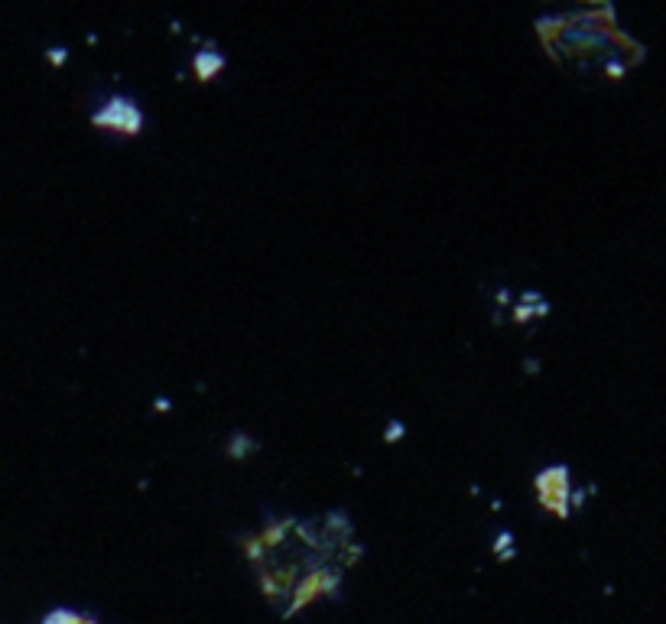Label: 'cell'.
<instances>
[{"label":"cell","mask_w":666,"mask_h":624,"mask_svg":"<svg viewBox=\"0 0 666 624\" xmlns=\"http://www.w3.org/2000/svg\"><path fill=\"white\" fill-rule=\"evenodd\" d=\"M84 624H94V621H92V618H84Z\"/></svg>","instance_id":"cell-16"},{"label":"cell","mask_w":666,"mask_h":624,"mask_svg":"<svg viewBox=\"0 0 666 624\" xmlns=\"http://www.w3.org/2000/svg\"><path fill=\"white\" fill-rule=\"evenodd\" d=\"M253 452H261V442H257V436H251L247 429H234L228 439H224V455L234 459V462H244Z\"/></svg>","instance_id":"cell-5"},{"label":"cell","mask_w":666,"mask_h":624,"mask_svg":"<svg viewBox=\"0 0 666 624\" xmlns=\"http://www.w3.org/2000/svg\"><path fill=\"white\" fill-rule=\"evenodd\" d=\"M511 547H517V533H513V530H501L498 537H494V547H491V549H494V556H498V553H504V549H511Z\"/></svg>","instance_id":"cell-9"},{"label":"cell","mask_w":666,"mask_h":624,"mask_svg":"<svg viewBox=\"0 0 666 624\" xmlns=\"http://www.w3.org/2000/svg\"><path fill=\"white\" fill-rule=\"evenodd\" d=\"M199 46H205V49L192 53V72H195V78H199V82H212V78L218 75L224 65H228V55L218 49V43H214V39L202 36Z\"/></svg>","instance_id":"cell-4"},{"label":"cell","mask_w":666,"mask_h":624,"mask_svg":"<svg viewBox=\"0 0 666 624\" xmlns=\"http://www.w3.org/2000/svg\"><path fill=\"white\" fill-rule=\"evenodd\" d=\"M533 488L536 498L546 510L559 517V520H569L572 510H569V491H572V478H569V465L556 462V465H543V469L533 475Z\"/></svg>","instance_id":"cell-3"},{"label":"cell","mask_w":666,"mask_h":624,"mask_svg":"<svg viewBox=\"0 0 666 624\" xmlns=\"http://www.w3.org/2000/svg\"><path fill=\"white\" fill-rule=\"evenodd\" d=\"M403 436H406V423L400 420V416H391V420H387V426H383V442H387V446H393V442H400Z\"/></svg>","instance_id":"cell-8"},{"label":"cell","mask_w":666,"mask_h":624,"mask_svg":"<svg viewBox=\"0 0 666 624\" xmlns=\"http://www.w3.org/2000/svg\"><path fill=\"white\" fill-rule=\"evenodd\" d=\"M43 624H84V615H78L72 608H53L43 618Z\"/></svg>","instance_id":"cell-7"},{"label":"cell","mask_w":666,"mask_h":624,"mask_svg":"<svg viewBox=\"0 0 666 624\" xmlns=\"http://www.w3.org/2000/svg\"><path fill=\"white\" fill-rule=\"evenodd\" d=\"M543 290H523V293L520 296H517V302H540V300H543Z\"/></svg>","instance_id":"cell-13"},{"label":"cell","mask_w":666,"mask_h":624,"mask_svg":"<svg viewBox=\"0 0 666 624\" xmlns=\"http://www.w3.org/2000/svg\"><path fill=\"white\" fill-rule=\"evenodd\" d=\"M88 121H92L94 127H104V131L124 133V137H137V133L143 131V111H140L137 98L121 94V92L101 98V104L92 111V117H88Z\"/></svg>","instance_id":"cell-2"},{"label":"cell","mask_w":666,"mask_h":624,"mask_svg":"<svg viewBox=\"0 0 666 624\" xmlns=\"http://www.w3.org/2000/svg\"><path fill=\"white\" fill-rule=\"evenodd\" d=\"M504 508V498H491V510H501Z\"/></svg>","instance_id":"cell-15"},{"label":"cell","mask_w":666,"mask_h":624,"mask_svg":"<svg viewBox=\"0 0 666 624\" xmlns=\"http://www.w3.org/2000/svg\"><path fill=\"white\" fill-rule=\"evenodd\" d=\"M153 410H156V413H169V410H173V397H166V393H160V397H156V400H153Z\"/></svg>","instance_id":"cell-12"},{"label":"cell","mask_w":666,"mask_h":624,"mask_svg":"<svg viewBox=\"0 0 666 624\" xmlns=\"http://www.w3.org/2000/svg\"><path fill=\"white\" fill-rule=\"evenodd\" d=\"M536 36L559 65L579 72H605L621 78L643 59V46L618 26L611 4H589L572 10H550L536 16Z\"/></svg>","instance_id":"cell-1"},{"label":"cell","mask_w":666,"mask_h":624,"mask_svg":"<svg viewBox=\"0 0 666 624\" xmlns=\"http://www.w3.org/2000/svg\"><path fill=\"white\" fill-rule=\"evenodd\" d=\"M43 55H46L49 62H53L55 69H62V65H69V49H65V46H49Z\"/></svg>","instance_id":"cell-10"},{"label":"cell","mask_w":666,"mask_h":624,"mask_svg":"<svg viewBox=\"0 0 666 624\" xmlns=\"http://www.w3.org/2000/svg\"><path fill=\"white\" fill-rule=\"evenodd\" d=\"M511 559H517V547L504 549V553H498V563H511Z\"/></svg>","instance_id":"cell-14"},{"label":"cell","mask_w":666,"mask_h":624,"mask_svg":"<svg viewBox=\"0 0 666 624\" xmlns=\"http://www.w3.org/2000/svg\"><path fill=\"white\" fill-rule=\"evenodd\" d=\"M552 312V302L546 300H540V302H517L513 300V306H511V322L513 325H527V322H533V319H546Z\"/></svg>","instance_id":"cell-6"},{"label":"cell","mask_w":666,"mask_h":624,"mask_svg":"<svg viewBox=\"0 0 666 624\" xmlns=\"http://www.w3.org/2000/svg\"><path fill=\"white\" fill-rule=\"evenodd\" d=\"M540 371H543V364H540V358H533V355H527V358H523V374H530V378H533V374H540Z\"/></svg>","instance_id":"cell-11"}]
</instances>
